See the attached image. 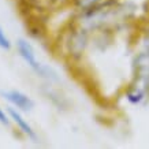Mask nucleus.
Wrapping results in <instances>:
<instances>
[{
	"mask_svg": "<svg viewBox=\"0 0 149 149\" xmlns=\"http://www.w3.org/2000/svg\"><path fill=\"white\" fill-rule=\"evenodd\" d=\"M125 96L131 105H141L149 99V27L137 42L131 60V81Z\"/></svg>",
	"mask_w": 149,
	"mask_h": 149,
	"instance_id": "1",
	"label": "nucleus"
},
{
	"mask_svg": "<svg viewBox=\"0 0 149 149\" xmlns=\"http://www.w3.org/2000/svg\"><path fill=\"white\" fill-rule=\"evenodd\" d=\"M17 52H18V55L21 56V59L25 62V64L36 74L37 77L42 78V79H45V81H55V79H58L56 72L54 71V68L49 67L48 64L42 63L40 59L37 58L34 47L27 40L19 38V40L17 41Z\"/></svg>",
	"mask_w": 149,
	"mask_h": 149,
	"instance_id": "2",
	"label": "nucleus"
},
{
	"mask_svg": "<svg viewBox=\"0 0 149 149\" xmlns=\"http://www.w3.org/2000/svg\"><path fill=\"white\" fill-rule=\"evenodd\" d=\"M1 96H3V99L11 104V107L19 109L22 112H30L34 108V101L32 97L18 89L1 91Z\"/></svg>",
	"mask_w": 149,
	"mask_h": 149,
	"instance_id": "3",
	"label": "nucleus"
},
{
	"mask_svg": "<svg viewBox=\"0 0 149 149\" xmlns=\"http://www.w3.org/2000/svg\"><path fill=\"white\" fill-rule=\"evenodd\" d=\"M7 112H8L10 119L14 122V125L18 127V130L26 137L27 140H32V141L37 140V133H36V130H34V127L30 125V122L27 120L26 118L23 116L22 111L14 108V107H8V108H7Z\"/></svg>",
	"mask_w": 149,
	"mask_h": 149,
	"instance_id": "4",
	"label": "nucleus"
},
{
	"mask_svg": "<svg viewBox=\"0 0 149 149\" xmlns=\"http://www.w3.org/2000/svg\"><path fill=\"white\" fill-rule=\"evenodd\" d=\"M0 48L4 51H10L13 48V42L10 40L8 34L4 32V29L0 26Z\"/></svg>",
	"mask_w": 149,
	"mask_h": 149,
	"instance_id": "5",
	"label": "nucleus"
},
{
	"mask_svg": "<svg viewBox=\"0 0 149 149\" xmlns=\"http://www.w3.org/2000/svg\"><path fill=\"white\" fill-rule=\"evenodd\" d=\"M101 1H104V0H74L75 6H77L81 11L82 10L89 8V7H92V6L99 4V3H101Z\"/></svg>",
	"mask_w": 149,
	"mask_h": 149,
	"instance_id": "6",
	"label": "nucleus"
},
{
	"mask_svg": "<svg viewBox=\"0 0 149 149\" xmlns=\"http://www.w3.org/2000/svg\"><path fill=\"white\" fill-rule=\"evenodd\" d=\"M0 123H1L3 126H8L10 125V115H8V112H6L1 107H0Z\"/></svg>",
	"mask_w": 149,
	"mask_h": 149,
	"instance_id": "7",
	"label": "nucleus"
}]
</instances>
